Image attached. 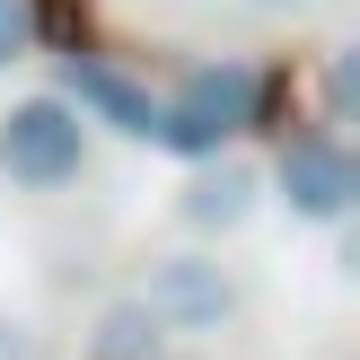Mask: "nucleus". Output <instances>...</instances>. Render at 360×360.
<instances>
[{
  "instance_id": "f257e3e1",
  "label": "nucleus",
  "mask_w": 360,
  "mask_h": 360,
  "mask_svg": "<svg viewBox=\"0 0 360 360\" xmlns=\"http://www.w3.org/2000/svg\"><path fill=\"white\" fill-rule=\"evenodd\" d=\"M264 105V79L246 62H193L176 79V97L158 105V141L185 158H220V141H238Z\"/></svg>"
},
{
  "instance_id": "f03ea898",
  "label": "nucleus",
  "mask_w": 360,
  "mask_h": 360,
  "mask_svg": "<svg viewBox=\"0 0 360 360\" xmlns=\"http://www.w3.org/2000/svg\"><path fill=\"white\" fill-rule=\"evenodd\" d=\"M79 158H88V123L70 115L62 97H27V105H9L0 115V167L18 176V185H70L79 176Z\"/></svg>"
},
{
  "instance_id": "7ed1b4c3",
  "label": "nucleus",
  "mask_w": 360,
  "mask_h": 360,
  "mask_svg": "<svg viewBox=\"0 0 360 360\" xmlns=\"http://www.w3.org/2000/svg\"><path fill=\"white\" fill-rule=\"evenodd\" d=\"M352 193H360V176H352L343 141L299 132L290 150H281V202H290V211H308V220H343Z\"/></svg>"
},
{
  "instance_id": "20e7f679",
  "label": "nucleus",
  "mask_w": 360,
  "mask_h": 360,
  "mask_svg": "<svg viewBox=\"0 0 360 360\" xmlns=\"http://www.w3.org/2000/svg\"><path fill=\"white\" fill-rule=\"evenodd\" d=\"M141 308H150L158 326H220V316L238 308V290H229L220 264H202V255H167V264L150 273V290H141Z\"/></svg>"
},
{
  "instance_id": "39448f33",
  "label": "nucleus",
  "mask_w": 360,
  "mask_h": 360,
  "mask_svg": "<svg viewBox=\"0 0 360 360\" xmlns=\"http://www.w3.org/2000/svg\"><path fill=\"white\" fill-rule=\"evenodd\" d=\"M70 115H97V123H115V132H132V141H158V97H150V88H132V79H123V70L115 62H79V53H70Z\"/></svg>"
},
{
  "instance_id": "423d86ee",
  "label": "nucleus",
  "mask_w": 360,
  "mask_h": 360,
  "mask_svg": "<svg viewBox=\"0 0 360 360\" xmlns=\"http://www.w3.org/2000/svg\"><path fill=\"white\" fill-rule=\"evenodd\" d=\"M255 193H264V176L238 167V158H220V167H202V176L185 185V202H176V211H185L193 229H238L246 211H255Z\"/></svg>"
},
{
  "instance_id": "0eeeda50",
  "label": "nucleus",
  "mask_w": 360,
  "mask_h": 360,
  "mask_svg": "<svg viewBox=\"0 0 360 360\" xmlns=\"http://www.w3.org/2000/svg\"><path fill=\"white\" fill-rule=\"evenodd\" d=\"M158 334H167V326H158L141 299H123V308H105V316H97V343H88V360H150V352H158Z\"/></svg>"
},
{
  "instance_id": "6e6552de",
  "label": "nucleus",
  "mask_w": 360,
  "mask_h": 360,
  "mask_svg": "<svg viewBox=\"0 0 360 360\" xmlns=\"http://www.w3.org/2000/svg\"><path fill=\"white\" fill-rule=\"evenodd\" d=\"M27 44H35V9H27V0H0V70H9Z\"/></svg>"
},
{
  "instance_id": "1a4fd4ad",
  "label": "nucleus",
  "mask_w": 360,
  "mask_h": 360,
  "mask_svg": "<svg viewBox=\"0 0 360 360\" xmlns=\"http://www.w3.org/2000/svg\"><path fill=\"white\" fill-rule=\"evenodd\" d=\"M0 360H35V334L18 326V316H0Z\"/></svg>"
}]
</instances>
